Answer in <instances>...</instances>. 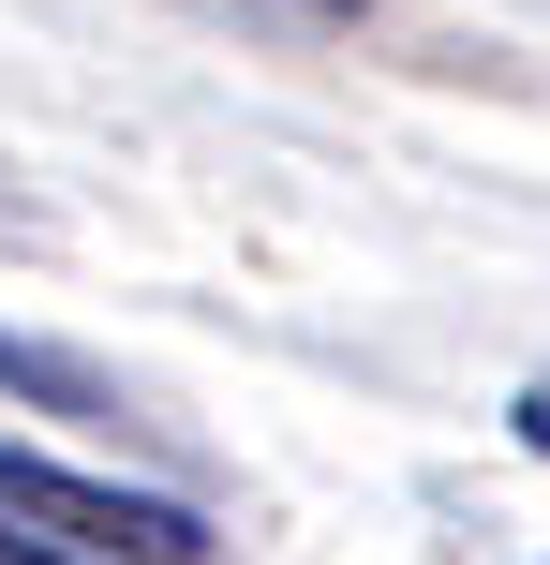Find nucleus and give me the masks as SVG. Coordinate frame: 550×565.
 <instances>
[{
    "mask_svg": "<svg viewBox=\"0 0 550 565\" xmlns=\"http://www.w3.org/2000/svg\"><path fill=\"white\" fill-rule=\"evenodd\" d=\"M0 387H15V402H60V417H119V402H105V372L45 358V342H0Z\"/></svg>",
    "mask_w": 550,
    "mask_h": 565,
    "instance_id": "f03ea898",
    "label": "nucleus"
},
{
    "mask_svg": "<svg viewBox=\"0 0 550 565\" xmlns=\"http://www.w3.org/2000/svg\"><path fill=\"white\" fill-rule=\"evenodd\" d=\"M298 15H357V0H298Z\"/></svg>",
    "mask_w": 550,
    "mask_h": 565,
    "instance_id": "39448f33",
    "label": "nucleus"
},
{
    "mask_svg": "<svg viewBox=\"0 0 550 565\" xmlns=\"http://www.w3.org/2000/svg\"><path fill=\"white\" fill-rule=\"evenodd\" d=\"M521 447H550V387H521Z\"/></svg>",
    "mask_w": 550,
    "mask_h": 565,
    "instance_id": "20e7f679",
    "label": "nucleus"
},
{
    "mask_svg": "<svg viewBox=\"0 0 550 565\" xmlns=\"http://www.w3.org/2000/svg\"><path fill=\"white\" fill-rule=\"evenodd\" d=\"M0 521H30V536L60 551H105V565H194L208 521L179 507V491H105V477H60V461L0 447Z\"/></svg>",
    "mask_w": 550,
    "mask_h": 565,
    "instance_id": "f257e3e1",
    "label": "nucleus"
},
{
    "mask_svg": "<svg viewBox=\"0 0 550 565\" xmlns=\"http://www.w3.org/2000/svg\"><path fill=\"white\" fill-rule=\"evenodd\" d=\"M0 565H105V551H60V536H0Z\"/></svg>",
    "mask_w": 550,
    "mask_h": 565,
    "instance_id": "7ed1b4c3",
    "label": "nucleus"
}]
</instances>
